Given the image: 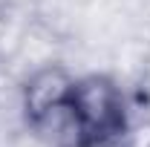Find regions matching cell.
Masks as SVG:
<instances>
[{
	"label": "cell",
	"mask_w": 150,
	"mask_h": 147,
	"mask_svg": "<svg viewBox=\"0 0 150 147\" xmlns=\"http://www.w3.org/2000/svg\"><path fill=\"white\" fill-rule=\"evenodd\" d=\"M64 147H110L127 133L124 92L110 75L72 78L61 110L40 127Z\"/></svg>",
	"instance_id": "6da1fadb"
},
{
	"label": "cell",
	"mask_w": 150,
	"mask_h": 147,
	"mask_svg": "<svg viewBox=\"0 0 150 147\" xmlns=\"http://www.w3.org/2000/svg\"><path fill=\"white\" fill-rule=\"evenodd\" d=\"M69 84H72V78L61 66H46L29 78L26 92H23V110H26V121L35 130H40L61 110V104L69 92Z\"/></svg>",
	"instance_id": "7a4b0ae2"
}]
</instances>
